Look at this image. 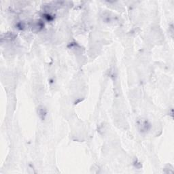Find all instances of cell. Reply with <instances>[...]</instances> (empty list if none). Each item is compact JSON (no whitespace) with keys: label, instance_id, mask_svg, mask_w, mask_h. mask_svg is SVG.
Returning a JSON list of instances; mask_svg holds the SVG:
<instances>
[{"label":"cell","instance_id":"1","mask_svg":"<svg viewBox=\"0 0 174 174\" xmlns=\"http://www.w3.org/2000/svg\"><path fill=\"white\" fill-rule=\"evenodd\" d=\"M138 129L140 130L141 133H147V132L150 130L151 127L150 123L146 119L144 118H140L137 121V122Z\"/></svg>","mask_w":174,"mask_h":174},{"label":"cell","instance_id":"2","mask_svg":"<svg viewBox=\"0 0 174 174\" xmlns=\"http://www.w3.org/2000/svg\"><path fill=\"white\" fill-rule=\"evenodd\" d=\"M46 109L44 107H43V106H40V107L38 108V114H39L42 120H44L45 117H46Z\"/></svg>","mask_w":174,"mask_h":174}]
</instances>
